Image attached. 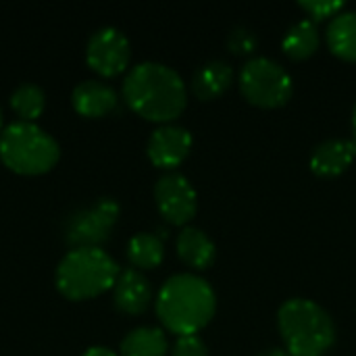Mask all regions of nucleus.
I'll use <instances>...</instances> for the list:
<instances>
[{"instance_id":"obj_11","label":"nucleus","mask_w":356,"mask_h":356,"mask_svg":"<svg viewBox=\"0 0 356 356\" xmlns=\"http://www.w3.org/2000/svg\"><path fill=\"white\" fill-rule=\"evenodd\" d=\"M356 159V142L344 138H330L315 146L309 159L311 171L321 179H332L348 171Z\"/></svg>"},{"instance_id":"obj_19","label":"nucleus","mask_w":356,"mask_h":356,"mask_svg":"<svg viewBox=\"0 0 356 356\" xmlns=\"http://www.w3.org/2000/svg\"><path fill=\"white\" fill-rule=\"evenodd\" d=\"M127 259L138 271L156 269L165 259V244L163 238L156 234L140 232L127 244Z\"/></svg>"},{"instance_id":"obj_16","label":"nucleus","mask_w":356,"mask_h":356,"mask_svg":"<svg viewBox=\"0 0 356 356\" xmlns=\"http://www.w3.org/2000/svg\"><path fill=\"white\" fill-rule=\"evenodd\" d=\"M325 42L336 58L356 63V10H342L327 23Z\"/></svg>"},{"instance_id":"obj_27","label":"nucleus","mask_w":356,"mask_h":356,"mask_svg":"<svg viewBox=\"0 0 356 356\" xmlns=\"http://www.w3.org/2000/svg\"><path fill=\"white\" fill-rule=\"evenodd\" d=\"M0 129H2V108H0Z\"/></svg>"},{"instance_id":"obj_4","label":"nucleus","mask_w":356,"mask_h":356,"mask_svg":"<svg viewBox=\"0 0 356 356\" xmlns=\"http://www.w3.org/2000/svg\"><path fill=\"white\" fill-rule=\"evenodd\" d=\"M117 261L102 248H75L69 250L56 267V290L73 302L96 298L119 280Z\"/></svg>"},{"instance_id":"obj_25","label":"nucleus","mask_w":356,"mask_h":356,"mask_svg":"<svg viewBox=\"0 0 356 356\" xmlns=\"http://www.w3.org/2000/svg\"><path fill=\"white\" fill-rule=\"evenodd\" d=\"M257 356H290L286 353V348H267L263 353H259Z\"/></svg>"},{"instance_id":"obj_6","label":"nucleus","mask_w":356,"mask_h":356,"mask_svg":"<svg viewBox=\"0 0 356 356\" xmlns=\"http://www.w3.org/2000/svg\"><path fill=\"white\" fill-rule=\"evenodd\" d=\"M240 94L257 108H282L290 102L294 83L292 75L273 58L254 56L242 69L238 77Z\"/></svg>"},{"instance_id":"obj_22","label":"nucleus","mask_w":356,"mask_h":356,"mask_svg":"<svg viewBox=\"0 0 356 356\" xmlns=\"http://www.w3.org/2000/svg\"><path fill=\"white\" fill-rule=\"evenodd\" d=\"M227 48H229L232 54L246 56V54H252L259 48V38H257V33L252 29H248L244 25H238L227 35Z\"/></svg>"},{"instance_id":"obj_9","label":"nucleus","mask_w":356,"mask_h":356,"mask_svg":"<svg viewBox=\"0 0 356 356\" xmlns=\"http://www.w3.org/2000/svg\"><path fill=\"white\" fill-rule=\"evenodd\" d=\"M131 60V44L117 27H100L86 46V63L100 77L121 75Z\"/></svg>"},{"instance_id":"obj_24","label":"nucleus","mask_w":356,"mask_h":356,"mask_svg":"<svg viewBox=\"0 0 356 356\" xmlns=\"http://www.w3.org/2000/svg\"><path fill=\"white\" fill-rule=\"evenodd\" d=\"M83 356H117L111 348H104V346H92V348H88Z\"/></svg>"},{"instance_id":"obj_14","label":"nucleus","mask_w":356,"mask_h":356,"mask_svg":"<svg viewBox=\"0 0 356 356\" xmlns=\"http://www.w3.org/2000/svg\"><path fill=\"white\" fill-rule=\"evenodd\" d=\"M175 248H177L179 261L194 271H207L217 259L215 242L202 229L192 227V225L184 227L177 234Z\"/></svg>"},{"instance_id":"obj_10","label":"nucleus","mask_w":356,"mask_h":356,"mask_svg":"<svg viewBox=\"0 0 356 356\" xmlns=\"http://www.w3.org/2000/svg\"><path fill=\"white\" fill-rule=\"evenodd\" d=\"M192 134L181 125H161L156 127L146 144V154L156 169L175 171L192 150Z\"/></svg>"},{"instance_id":"obj_23","label":"nucleus","mask_w":356,"mask_h":356,"mask_svg":"<svg viewBox=\"0 0 356 356\" xmlns=\"http://www.w3.org/2000/svg\"><path fill=\"white\" fill-rule=\"evenodd\" d=\"M171 356H209V348L200 336H181L175 340Z\"/></svg>"},{"instance_id":"obj_2","label":"nucleus","mask_w":356,"mask_h":356,"mask_svg":"<svg viewBox=\"0 0 356 356\" xmlns=\"http://www.w3.org/2000/svg\"><path fill=\"white\" fill-rule=\"evenodd\" d=\"M217 313L213 286L194 273L169 277L156 294V317L163 327L177 338L198 336Z\"/></svg>"},{"instance_id":"obj_15","label":"nucleus","mask_w":356,"mask_h":356,"mask_svg":"<svg viewBox=\"0 0 356 356\" xmlns=\"http://www.w3.org/2000/svg\"><path fill=\"white\" fill-rule=\"evenodd\" d=\"M234 77H236V73L229 63L219 60V58L209 60L196 69V73L192 77V94L202 102L215 100L232 88Z\"/></svg>"},{"instance_id":"obj_12","label":"nucleus","mask_w":356,"mask_h":356,"mask_svg":"<svg viewBox=\"0 0 356 356\" xmlns=\"http://www.w3.org/2000/svg\"><path fill=\"white\" fill-rule=\"evenodd\" d=\"M115 307L123 315H142L152 302V286L138 269H125L115 284Z\"/></svg>"},{"instance_id":"obj_7","label":"nucleus","mask_w":356,"mask_h":356,"mask_svg":"<svg viewBox=\"0 0 356 356\" xmlns=\"http://www.w3.org/2000/svg\"><path fill=\"white\" fill-rule=\"evenodd\" d=\"M119 202L113 198H98L92 207L73 213L65 227V240L75 248H102L108 242L113 227L119 221Z\"/></svg>"},{"instance_id":"obj_26","label":"nucleus","mask_w":356,"mask_h":356,"mask_svg":"<svg viewBox=\"0 0 356 356\" xmlns=\"http://www.w3.org/2000/svg\"><path fill=\"white\" fill-rule=\"evenodd\" d=\"M350 127H353V138H355V142H356V104H355V108H353V119H350Z\"/></svg>"},{"instance_id":"obj_17","label":"nucleus","mask_w":356,"mask_h":356,"mask_svg":"<svg viewBox=\"0 0 356 356\" xmlns=\"http://www.w3.org/2000/svg\"><path fill=\"white\" fill-rule=\"evenodd\" d=\"M321 46V31L317 27V23H313L311 19H300L298 23H294L284 40H282V50L290 60H307L311 58Z\"/></svg>"},{"instance_id":"obj_20","label":"nucleus","mask_w":356,"mask_h":356,"mask_svg":"<svg viewBox=\"0 0 356 356\" xmlns=\"http://www.w3.org/2000/svg\"><path fill=\"white\" fill-rule=\"evenodd\" d=\"M10 108L21 117V121L33 123L46 108V94L35 83H21L10 94Z\"/></svg>"},{"instance_id":"obj_5","label":"nucleus","mask_w":356,"mask_h":356,"mask_svg":"<svg viewBox=\"0 0 356 356\" xmlns=\"http://www.w3.org/2000/svg\"><path fill=\"white\" fill-rule=\"evenodd\" d=\"M58 159V142L35 123L15 121L0 134V161L17 175H44Z\"/></svg>"},{"instance_id":"obj_21","label":"nucleus","mask_w":356,"mask_h":356,"mask_svg":"<svg viewBox=\"0 0 356 356\" xmlns=\"http://www.w3.org/2000/svg\"><path fill=\"white\" fill-rule=\"evenodd\" d=\"M298 6L309 15L307 19H311L313 23H321L327 19L332 21L336 15L344 10L342 0H300Z\"/></svg>"},{"instance_id":"obj_1","label":"nucleus","mask_w":356,"mask_h":356,"mask_svg":"<svg viewBox=\"0 0 356 356\" xmlns=\"http://www.w3.org/2000/svg\"><path fill=\"white\" fill-rule=\"evenodd\" d=\"M123 100L142 119L169 125L188 104V88L181 75L154 60L140 63L123 79Z\"/></svg>"},{"instance_id":"obj_18","label":"nucleus","mask_w":356,"mask_h":356,"mask_svg":"<svg viewBox=\"0 0 356 356\" xmlns=\"http://www.w3.org/2000/svg\"><path fill=\"white\" fill-rule=\"evenodd\" d=\"M121 356H167L169 340L161 327H136L121 340Z\"/></svg>"},{"instance_id":"obj_3","label":"nucleus","mask_w":356,"mask_h":356,"mask_svg":"<svg viewBox=\"0 0 356 356\" xmlns=\"http://www.w3.org/2000/svg\"><path fill=\"white\" fill-rule=\"evenodd\" d=\"M277 330L290 356H325L336 344L332 315L309 298H290L277 311Z\"/></svg>"},{"instance_id":"obj_13","label":"nucleus","mask_w":356,"mask_h":356,"mask_svg":"<svg viewBox=\"0 0 356 356\" xmlns=\"http://www.w3.org/2000/svg\"><path fill=\"white\" fill-rule=\"evenodd\" d=\"M117 92L111 86L96 79L77 83L71 94V104L75 113L86 119H102L111 115L117 108Z\"/></svg>"},{"instance_id":"obj_8","label":"nucleus","mask_w":356,"mask_h":356,"mask_svg":"<svg viewBox=\"0 0 356 356\" xmlns=\"http://www.w3.org/2000/svg\"><path fill=\"white\" fill-rule=\"evenodd\" d=\"M154 200L161 217L177 227H188L198 211V194L192 181L177 173H165L154 184Z\"/></svg>"}]
</instances>
